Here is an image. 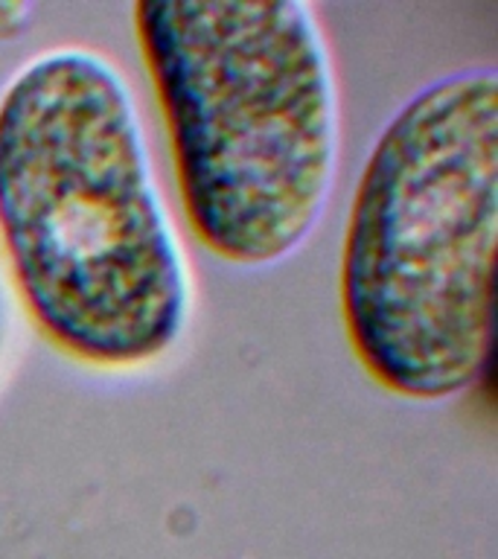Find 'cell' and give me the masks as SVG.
Instances as JSON below:
<instances>
[{"mask_svg":"<svg viewBox=\"0 0 498 559\" xmlns=\"http://www.w3.org/2000/svg\"><path fill=\"white\" fill-rule=\"evenodd\" d=\"M131 26L192 236L230 269L292 260L339 181V76L318 12L300 0H140Z\"/></svg>","mask_w":498,"mask_h":559,"instance_id":"obj_2","label":"cell"},{"mask_svg":"<svg viewBox=\"0 0 498 559\" xmlns=\"http://www.w3.org/2000/svg\"><path fill=\"white\" fill-rule=\"evenodd\" d=\"M17 306L12 300V292H9L7 274H3V265H0V382L9 370V358L15 353V338H17Z\"/></svg>","mask_w":498,"mask_h":559,"instance_id":"obj_4","label":"cell"},{"mask_svg":"<svg viewBox=\"0 0 498 559\" xmlns=\"http://www.w3.org/2000/svg\"><path fill=\"white\" fill-rule=\"evenodd\" d=\"M0 265L35 330L91 370H146L190 332L195 274L138 96L94 47L35 52L0 87Z\"/></svg>","mask_w":498,"mask_h":559,"instance_id":"obj_1","label":"cell"},{"mask_svg":"<svg viewBox=\"0 0 498 559\" xmlns=\"http://www.w3.org/2000/svg\"><path fill=\"white\" fill-rule=\"evenodd\" d=\"M498 73L449 70L388 117L353 187L339 309L353 356L417 405L461 400L493 347Z\"/></svg>","mask_w":498,"mask_h":559,"instance_id":"obj_3","label":"cell"},{"mask_svg":"<svg viewBox=\"0 0 498 559\" xmlns=\"http://www.w3.org/2000/svg\"><path fill=\"white\" fill-rule=\"evenodd\" d=\"M35 7L21 0H0V44L17 41L33 29Z\"/></svg>","mask_w":498,"mask_h":559,"instance_id":"obj_5","label":"cell"}]
</instances>
